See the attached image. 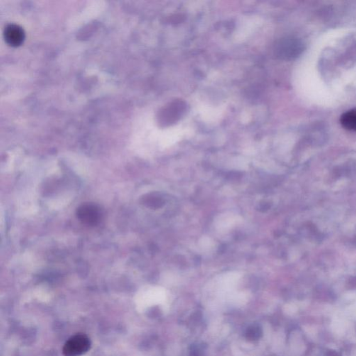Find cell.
<instances>
[{
	"instance_id": "obj_6",
	"label": "cell",
	"mask_w": 356,
	"mask_h": 356,
	"mask_svg": "<svg viewBox=\"0 0 356 356\" xmlns=\"http://www.w3.org/2000/svg\"><path fill=\"white\" fill-rule=\"evenodd\" d=\"M340 123L346 129L356 131V109H351L342 114Z\"/></svg>"
},
{
	"instance_id": "obj_7",
	"label": "cell",
	"mask_w": 356,
	"mask_h": 356,
	"mask_svg": "<svg viewBox=\"0 0 356 356\" xmlns=\"http://www.w3.org/2000/svg\"><path fill=\"white\" fill-rule=\"evenodd\" d=\"M245 335L249 340H258L262 335V330L258 325H252L246 330Z\"/></svg>"
},
{
	"instance_id": "obj_3",
	"label": "cell",
	"mask_w": 356,
	"mask_h": 356,
	"mask_svg": "<svg viewBox=\"0 0 356 356\" xmlns=\"http://www.w3.org/2000/svg\"><path fill=\"white\" fill-rule=\"evenodd\" d=\"M91 347V341L84 334H77L70 337L63 347L65 356H79L85 354Z\"/></svg>"
},
{
	"instance_id": "obj_4",
	"label": "cell",
	"mask_w": 356,
	"mask_h": 356,
	"mask_svg": "<svg viewBox=\"0 0 356 356\" xmlns=\"http://www.w3.org/2000/svg\"><path fill=\"white\" fill-rule=\"evenodd\" d=\"M77 217L84 224L95 226L100 220L101 212L96 205H84L77 210Z\"/></svg>"
},
{
	"instance_id": "obj_8",
	"label": "cell",
	"mask_w": 356,
	"mask_h": 356,
	"mask_svg": "<svg viewBox=\"0 0 356 356\" xmlns=\"http://www.w3.org/2000/svg\"><path fill=\"white\" fill-rule=\"evenodd\" d=\"M204 352H205V349L203 348V346L197 344V345H194L192 347L191 354H192V356H203Z\"/></svg>"
},
{
	"instance_id": "obj_1",
	"label": "cell",
	"mask_w": 356,
	"mask_h": 356,
	"mask_svg": "<svg viewBox=\"0 0 356 356\" xmlns=\"http://www.w3.org/2000/svg\"><path fill=\"white\" fill-rule=\"evenodd\" d=\"M188 105L185 101L177 99L167 104L159 112L158 121L162 127L174 125L186 114Z\"/></svg>"
},
{
	"instance_id": "obj_2",
	"label": "cell",
	"mask_w": 356,
	"mask_h": 356,
	"mask_svg": "<svg viewBox=\"0 0 356 356\" xmlns=\"http://www.w3.org/2000/svg\"><path fill=\"white\" fill-rule=\"evenodd\" d=\"M301 43L297 38L285 37L276 42L274 45V55L280 60H291L299 55Z\"/></svg>"
},
{
	"instance_id": "obj_5",
	"label": "cell",
	"mask_w": 356,
	"mask_h": 356,
	"mask_svg": "<svg viewBox=\"0 0 356 356\" xmlns=\"http://www.w3.org/2000/svg\"><path fill=\"white\" fill-rule=\"evenodd\" d=\"M4 36L8 45L18 47L24 41L25 33L23 29L19 25L11 24L5 28Z\"/></svg>"
}]
</instances>
